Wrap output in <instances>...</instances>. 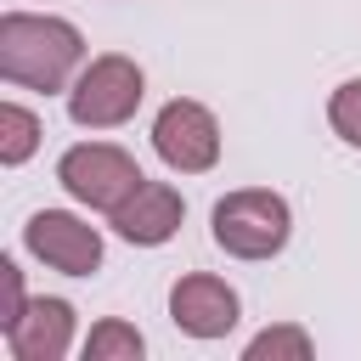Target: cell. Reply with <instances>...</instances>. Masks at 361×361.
I'll list each match as a JSON object with an SVG mask.
<instances>
[{
	"label": "cell",
	"mask_w": 361,
	"mask_h": 361,
	"mask_svg": "<svg viewBox=\"0 0 361 361\" xmlns=\"http://www.w3.org/2000/svg\"><path fill=\"white\" fill-rule=\"evenodd\" d=\"M169 316H175V327L192 333V338H220V333L237 327V293H231L220 276L192 271V276H180V282L169 288Z\"/></svg>",
	"instance_id": "7"
},
{
	"label": "cell",
	"mask_w": 361,
	"mask_h": 361,
	"mask_svg": "<svg viewBox=\"0 0 361 361\" xmlns=\"http://www.w3.org/2000/svg\"><path fill=\"white\" fill-rule=\"evenodd\" d=\"M23 243L28 254H39L51 271H68V276H90L102 265V237L96 226L62 214V209H39L28 226H23Z\"/></svg>",
	"instance_id": "6"
},
{
	"label": "cell",
	"mask_w": 361,
	"mask_h": 361,
	"mask_svg": "<svg viewBox=\"0 0 361 361\" xmlns=\"http://www.w3.org/2000/svg\"><path fill=\"white\" fill-rule=\"evenodd\" d=\"M152 147H158V158H164L169 169L203 175V169H214V158H220V124H214V113L197 107V102H169V107L158 113V124H152Z\"/></svg>",
	"instance_id": "5"
},
{
	"label": "cell",
	"mask_w": 361,
	"mask_h": 361,
	"mask_svg": "<svg viewBox=\"0 0 361 361\" xmlns=\"http://www.w3.org/2000/svg\"><path fill=\"white\" fill-rule=\"evenodd\" d=\"M34 147H39V118H34L28 107L6 102V107H0V158H6V164H23Z\"/></svg>",
	"instance_id": "10"
},
{
	"label": "cell",
	"mask_w": 361,
	"mask_h": 361,
	"mask_svg": "<svg viewBox=\"0 0 361 361\" xmlns=\"http://www.w3.org/2000/svg\"><path fill=\"white\" fill-rule=\"evenodd\" d=\"M288 203L265 186H248V192H231L214 203V243L237 259H271L282 254L288 243Z\"/></svg>",
	"instance_id": "2"
},
{
	"label": "cell",
	"mask_w": 361,
	"mask_h": 361,
	"mask_svg": "<svg viewBox=\"0 0 361 361\" xmlns=\"http://www.w3.org/2000/svg\"><path fill=\"white\" fill-rule=\"evenodd\" d=\"M85 39L73 23L62 17H28V11H6L0 17V73L11 85L28 90H62L68 73L79 68Z\"/></svg>",
	"instance_id": "1"
},
{
	"label": "cell",
	"mask_w": 361,
	"mask_h": 361,
	"mask_svg": "<svg viewBox=\"0 0 361 361\" xmlns=\"http://www.w3.org/2000/svg\"><path fill=\"white\" fill-rule=\"evenodd\" d=\"M141 355V333L130 322H96L85 338V361H135Z\"/></svg>",
	"instance_id": "11"
},
{
	"label": "cell",
	"mask_w": 361,
	"mask_h": 361,
	"mask_svg": "<svg viewBox=\"0 0 361 361\" xmlns=\"http://www.w3.org/2000/svg\"><path fill=\"white\" fill-rule=\"evenodd\" d=\"M56 180L79 197V203H90V209H118L147 175L135 169V158L130 152H118V147H107V141H85V147H73V152H62V164H56Z\"/></svg>",
	"instance_id": "4"
},
{
	"label": "cell",
	"mask_w": 361,
	"mask_h": 361,
	"mask_svg": "<svg viewBox=\"0 0 361 361\" xmlns=\"http://www.w3.org/2000/svg\"><path fill=\"white\" fill-rule=\"evenodd\" d=\"M17 361H62L73 344V305L68 299H28V310L6 327Z\"/></svg>",
	"instance_id": "9"
},
{
	"label": "cell",
	"mask_w": 361,
	"mask_h": 361,
	"mask_svg": "<svg viewBox=\"0 0 361 361\" xmlns=\"http://www.w3.org/2000/svg\"><path fill=\"white\" fill-rule=\"evenodd\" d=\"M327 118H333V130H338L350 147H361V79H350V85H338V90H333Z\"/></svg>",
	"instance_id": "13"
},
{
	"label": "cell",
	"mask_w": 361,
	"mask_h": 361,
	"mask_svg": "<svg viewBox=\"0 0 361 361\" xmlns=\"http://www.w3.org/2000/svg\"><path fill=\"white\" fill-rule=\"evenodd\" d=\"M141 107V68L130 56H96L68 90V113L85 130H113Z\"/></svg>",
	"instance_id": "3"
},
{
	"label": "cell",
	"mask_w": 361,
	"mask_h": 361,
	"mask_svg": "<svg viewBox=\"0 0 361 361\" xmlns=\"http://www.w3.org/2000/svg\"><path fill=\"white\" fill-rule=\"evenodd\" d=\"M180 214H186V203H180V192H175V186H164V180H141V186L113 209V231H118L124 243L158 248V243H169V237H175Z\"/></svg>",
	"instance_id": "8"
},
{
	"label": "cell",
	"mask_w": 361,
	"mask_h": 361,
	"mask_svg": "<svg viewBox=\"0 0 361 361\" xmlns=\"http://www.w3.org/2000/svg\"><path fill=\"white\" fill-rule=\"evenodd\" d=\"M23 310H28V299H23V271H17L11 259H0V327H11Z\"/></svg>",
	"instance_id": "14"
},
{
	"label": "cell",
	"mask_w": 361,
	"mask_h": 361,
	"mask_svg": "<svg viewBox=\"0 0 361 361\" xmlns=\"http://www.w3.org/2000/svg\"><path fill=\"white\" fill-rule=\"evenodd\" d=\"M248 361H310V333L305 327H265L248 344Z\"/></svg>",
	"instance_id": "12"
}]
</instances>
